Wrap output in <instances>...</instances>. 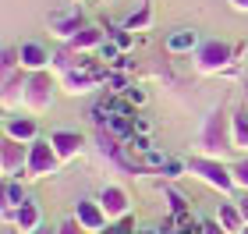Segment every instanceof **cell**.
<instances>
[{
	"mask_svg": "<svg viewBox=\"0 0 248 234\" xmlns=\"http://www.w3.org/2000/svg\"><path fill=\"white\" fill-rule=\"evenodd\" d=\"M234 61H238V47H231V43H223V39H209L195 50V71L199 75H220V71H227Z\"/></svg>",
	"mask_w": 248,
	"mask_h": 234,
	"instance_id": "1",
	"label": "cell"
},
{
	"mask_svg": "<svg viewBox=\"0 0 248 234\" xmlns=\"http://www.w3.org/2000/svg\"><path fill=\"white\" fill-rule=\"evenodd\" d=\"M53 89H57V82H53L50 68L46 71H29V82H25V103L32 114H39V110H50L53 103Z\"/></svg>",
	"mask_w": 248,
	"mask_h": 234,
	"instance_id": "2",
	"label": "cell"
},
{
	"mask_svg": "<svg viewBox=\"0 0 248 234\" xmlns=\"http://www.w3.org/2000/svg\"><path fill=\"white\" fill-rule=\"evenodd\" d=\"M107 75H110V64H96V68H75V71L61 75V85H64V93L82 96V93H93L96 85H107Z\"/></svg>",
	"mask_w": 248,
	"mask_h": 234,
	"instance_id": "3",
	"label": "cell"
},
{
	"mask_svg": "<svg viewBox=\"0 0 248 234\" xmlns=\"http://www.w3.org/2000/svg\"><path fill=\"white\" fill-rule=\"evenodd\" d=\"M227 142H231L227 117H223L220 110H213V114L206 117V128H202V149L206 153H220V149H227Z\"/></svg>",
	"mask_w": 248,
	"mask_h": 234,
	"instance_id": "4",
	"label": "cell"
},
{
	"mask_svg": "<svg viewBox=\"0 0 248 234\" xmlns=\"http://www.w3.org/2000/svg\"><path fill=\"white\" fill-rule=\"evenodd\" d=\"M82 29H85V18L78 15V11H53V15H50V32L61 43H71Z\"/></svg>",
	"mask_w": 248,
	"mask_h": 234,
	"instance_id": "5",
	"label": "cell"
},
{
	"mask_svg": "<svg viewBox=\"0 0 248 234\" xmlns=\"http://www.w3.org/2000/svg\"><path fill=\"white\" fill-rule=\"evenodd\" d=\"M53 163H57V153H53L50 142H32V149H29V174H50L53 171Z\"/></svg>",
	"mask_w": 248,
	"mask_h": 234,
	"instance_id": "6",
	"label": "cell"
},
{
	"mask_svg": "<svg viewBox=\"0 0 248 234\" xmlns=\"http://www.w3.org/2000/svg\"><path fill=\"white\" fill-rule=\"evenodd\" d=\"M53 61V53L43 43H21V68L25 71H46Z\"/></svg>",
	"mask_w": 248,
	"mask_h": 234,
	"instance_id": "7",
	"label": "cell"
},
{
	"mask_svg": "<svg viewBox=\"0 0 248 234\" xmlns=\"http://www.w3.org/2000/svg\"><path fill=\"white\" fill-rule=\"evenodd\" d=\"M107 36H110V32H103L99 25H85V29L71 39V47H75L78 53H99V47L107 43Z\"/></svg>",
	"mask_w": 248,
	"mask_h": 234,
	"instance_id": "8",
	"label": "cell"
},
{
	"mask_svg": "<svg viewBox=\"0 0 248 234\" xmlns=\"http://www.w3.org/2000/svg\"><path fill=\"white\" fill-rule=\"evenodd\" d=\"M4 131H7V139H15V142H29V139H36V121L21 117V114H7Z\"/></svg>",
	"mask_w": 248,
	"mask_h": 234,
	"instance_id": "9",
	"label": "cell"
},
{
	"mask_svg": "<svg viewBox=\"0 0 248 234\" xmlns=\"http://www.w3.org/2000/svg\"><path fill=\"white\" fill-rule=\"evenodd\" d=\"M25 82H29V71L25 68L4 75V107H15L18 99H25Z\"/></svg>",
	"mask_w": 248,
	"mask_h": 234,
	"instance_id": "10",
	"label": "cell"
},
{
	"mask_svg": "<svg viewBox=\"0 0 248 234\" xmlns=\"http://www.w3.org/2000/svg\"><path fill=\"white\" fill-rule=\"evenodd\" d=\"M21 163H29V153L21 149V142L7 139V142H4V174H7V177H18V174H21Z\"/></svg>",
	"mask_w": 248,
	"mask_h": 234,
	"instance_id": "11",
	"label": "cell"
},
{
	"mask_svg": "<svg viewBox=\"0 0 248 234\" xmlns=\"http://www.w3.org/2000/svg\"><path fill=\"white\" fill-rule=\"evenodd\" d=\"M191 171H199L209 185H217V188H231V181H234L220 163H209V160H191Z\"/></svg>",
	"mask_w": 248,
	"mask_h": 234,
	"instance_id": "12",
	"label": "cell"
},
{
	"mask_svg": "<svg viewBox=\"0 0 248 234\" xmlns=\"http://www.w3.org/2000/svg\"><path fill=\"white\" fill-rule=\"evenodd\" d=\"M202 43H199V32L195 29H177L167 36V50L170 53H191V50H199Z\"/></svg>",
	"mask_w": 248,
	"mask_h": 234,
	"instance_id": "13",
	"label": "cell"
},
{
	"mask_svg": "<svg viewBox=\"0 0 248 234\" xmlns=\"http://www.w3.org/2000/svg\"><path fill=\"white\" fill-rule=\"evenodd\" d=\"M50 146H53V153H57V156H75L78 146H82V135H78V131H53V135H50Z\"/></svg>",
	"mask_w": 248,
	"mask_h": 234,
	"instance_id": "14",
	"label": "cell"
},
{
	"mask_svg": "<svg viewBox=\"0 0 248 234\" xmlns=\"http://www.w3.org/2000/svg\"><path fill=\"white\" fill-rule=\"evenodd\" d=\"M124 29H128V32H149L153 29V7L149 4H139L128 18H124Z\"/></svg>",
	"mask_w": 248,
	"mask_h": 234,
	"instance_id": "15",
	"label": "cell"
},
{
	"mask_svg": "<svg viewBox=\"0 0 248 234\" xmlns=\"http://www.w3.org/2000/svg\"><path fill=\"white\" fill-rule=\"evenodd\" d=\"M78 227L99 231V227H103V209H99L96 203H82V206H78Z\"/></svg>",
	"mask_w": 248,
	"mask_h": 234,
	"instance_id": "16",
	"label": "cell"
},
{
	"mask_svg": "<svg viewBox=\"0 0 248 234\" xmlns=\"http://www.w3.org/2000/svg\"><path fill=\"white\" fill-rule=\"evenodd\" d=\"M99 206H103L107 213H114V217H121V213H124V206H128V195H124L121 188H107V192L99 195Z\"/></svg>",
	"mask_w": 248,
	"mask_h": 234,
	"instance_id": "17",
	"label": "cell"
},
{
	"mask_svg": "<svg viewBox=\"0 0 248 234\" xmlns=\"http://www.w3.org/2000/svg\"><path fill=\"white\" fill-rule=\"evenodd\" d=\"M0 68H4V75L18 71V68H21V47H15V43H7V47L0 50Z\"/></svg>",
	"mask_w": 248,
	"mask_h": 234,
	"instance_id": "18",
	"label": "cell"
},
{
	"mask_svg": "<svg viewBox=\"0 0 248 234\" xmlns=\"http://www.w3.org/2000/svg\"><path fill=\"white\" fill-rule=\"evenodd\" d=\"M36 224H39V209L32 203L18 206V231H36Z\"/></svg>",
	"mask_w": 248,
	"mask_h": 234,
	"instance_id": "19",
	"label": "cell"
},
{
	"mask_svg": "<svg viewBox=\"0 0 248 234\" xmlns=\"http://www.w3.org/2000/svg\"><path fill=\"white\" fill-rule=\"evenodd\" d=\"M220 227H223V231H238V227H241V209L223 206V209H220Z\"/></svg>",
	"mask_w": 248,
	"mask_h": 234,
	"instance_id": "20",
	"label": "cell"
},
{
	"mask_svg": "<svg viewBox=\"0 0 248 234\" xmlns=\"http://www.w3.org/2000/svg\"><path fill=\"white\" fill-rule=\"evenodd\" d=\"M167 160H170V156H167V153H160V149L142 153V167H149V171H163V167H167Z\"/></svg>",
	"mask_w": 248,
	"mask_h": 234,
	"instance_id": "21",
	"label": "cell"
},
{
	"mask_svg": "<svg viewBox=\"0 0 248 234\" xmlns=\"http://www.w3.org/2000/svg\"><path fill=\"white\" fill-rule=\"evenodd\" d=\"M110 39H114V43H117V47H121V53H128V50L135 47V32H128V29H124V25H121V29H114V32H110Z\"/></svg>",
	"mask_w": 248,
	"mask_h": 234,
	"instance_id": "22",
	"label": "cell"
},
{
	"mask_svg": "<svg viewBox=\"0 0 248 234\" xmlns=\"http://www.w3.org/2000/svg\"><path fill=\"white\" fill-rule=\"evenodd\" d=\"M96 57L103 61V64H114V61L121 57V47H117V43H114V39L107 36V43H103V47H99V53H96Z\"/></svg>",
	"mask_w": 248,
	"mask_h": 234,
	"instance_id": "23",
	"label": "cell"
},
{
	"mask_svg": "<svg viewBox=\"0 0 248 234\" xmlns=\"http://www.w3.org/2000/svg\"><path fill=\"white\" fill-rule=\"evenodd\" d=\"M4 195H7V209H18V206H25V203H29L25 192H21V185H15V181L7 185V192H4Z\"/></svg>",
	"mask_w": 248,
	"mask_h": 234,
	"instance_id": "24",
	"label": "cell"
},
{
	"mask_svg": "<svg viewBox=\"0 0 248 234\" xmlns=\"http://www.w3.org/2000/svg\"><path fill=\"white\" fill-rule=\"evenodd\" d=\"M234 139L248 146V110H241V114L234 117Z\"/></svg>",
	"mask_w": 248,
	"mask_h": 234,
	"instance_id": "25",
	"label": "cell"
},
{
	"mask_svg": "<svg viewBox=\"0 0 248 234\" xmlns=\"http://www.w3.org/2000/svg\"><path fill=\"white\" fill-rule=\"evenodd\" d=\"M128 149H131V153H149V149H153V142H149V135L135 131V135L128 139Z\"/></svg>",
	"mask_w": 248,
	"mask_h": 234,
	"instance_id": "26",
	"label": "cell"
},
{
	"mask_svg": "<svg viewBox=\"0 0 248 234\" xmlns=\"http://www.w3.org/2000/svg\"><path fill=\"white\" fill-rule=\"evenodd\" d=\"M124 99H128L131 107H142V103H145V89H139V85L131 82L128 89H124Z\"/></svg>",
	"mask_w": 248,
	"mask_h": 234,
	"instance_id": "27",
	"label": "cell"
},
{
	"mask_svg": "<svg viewBox=\"0 0 248 234\" xmlns=\"http://www.w3.org/2000/svg\"><path fill=\"white\" fill-rule=\"evenodd\" d=\"M103 234H135V220H131V217H124L121 224H114V227H107Z\"/></svg>",
	"mask_w": 248,
	"mask_h": 234,
	"instance_id": "28",
	"label": "cell"
},
{
	"mask_svg": "<svg viewBox=\"0 0 248 234\" xmlns=\"http://www.w3.org/2000/svg\"><path fill=\"white\" fill-rule=\"evenodd\" d=\"M181 174H185V163H181V160H167L163 177H170V181H174V177H181Z\"/></svg>",
	"mask_w": 248,
	"mask_h": 234,
	"instance_id": "29",
	"label": "cell"
},
{
	"mask_svg": "<svg viewBox=\"0 0 248 234\" xmlns=\"http://www.w3.org/2000/svg\"><path fill=\"white\" fill-rule=\"evenodd\" d=\"M167 203H170V209H174V213H181V209H188V206H185V199L177 195V192H167Z\"/></svg>",
	"mask_w": 248,
	"mask_h": 234,
	"instance_id": "30",
	"label": "cell"
},
{
	"mask_svg": "<svg viewBox=\"0 0 248 234\" xmlns=\"http://www.w3.org/2000/svg\"><path fill=\"white\" fill-rule=\"evenodd\" d=\"M110 68H114V71H121V75H124V71H131V61H128V53H121V57H117L114 64H110Z\"/></svg>",
	"mask_w": 248,
	"mask_h": 234,
	"instance_id": "31",
	"label": "cell"
},
{
	"mask_svg": "<svg viewBox=\"0 0 248 234\" xmlns=\"http://www.w3.org/2000/svg\"><path fill=\"white\" fill-rule=\"evenodd\" d=\"M135 131H142V135H149V131H153V125H149V117H135Z\"/></svg>",
	"mask_w": 248,
	"mask_h": 234,
	"instance_id": "32",
	"label": "cell"
},
{
	"mask_svg": "<svg viewBox=\"0 0 248 234\" xmlns=\"http://www.w3.org/2000/svg\"><path fill=\"white\" fill-rule=\"evenodd\" d=\"M234 177H238L241 185H248V163H238V167H234Z\"/></svg>",
	"mask_w": 248,
	"mask_h": 234,
	"instance_id": "33",
	"label": "cell"
},
{
	"mask_svg": "<svg viewBox=\"0 0 248 234\" xmlns=\"http://www.w3.org/2000/svg\"><path fill=\"white\" fill-rule=\"evenodd\" d=\"M227 4H231L234 11H241V15H248V0H227Z\"/></svg>",
	"mask_w": 248,
	"mask_h": 234,
	"instance_id": "34",
	"label": "cell"
},
{
	"mask_svg": "<svg viewBox=\"0 0 248 234\" xmlns=\"http://www.w3.org/2000/svg\"><path fill=\"white\" fill-rule=\"evenodd\" d=\"M202 234H223L220 224H202Z\"/></svg>",
	"mask_w": 248,
	"mask_h": 234,
	"instance_id": "35",
	"label": "cell"
},
{
	"mask_svg": "<svg viewBox=\"0 0 248 234\" xmlns=\"http://www.w3.org/2000/svg\"><path fill=\"white\" fill-rule=\"evenodd\" d=\"M78 231H82V227H75V224H64L61 227V234H78Z\"/></svg>",
	"mask_w": 248,
	"mask_h": 234,
	"instance_id": "36",
	"label": "cell"
},
{
	"mask_svg": "<svg viewBox=\"0 0 248 234\" xmlns=\"http://www.w3.org/2000/svg\"><path fill=\"white\" fill-rule=\"evenodd\" d=\"M241 217H248V199H241Z\"/></svg>",
	"mask_w": 248,
	"mask_h": 234,
	"instance_id": "37",
	"label": "cell"
},
{
	"mask_svg": "<svg viewBox=\"0 0 248 234\" xmlns=\"http://www.w3.org/2000/svg\"><path fill=\"white\" fill-rule=\"evenodd\" d=\"M36 234H46V231H36Z\"/></svg>",
	"mask_w": 248,
	"mask_h": 234,
	"instance_id": "38",
	"label": "cell"
}]
</instances>
